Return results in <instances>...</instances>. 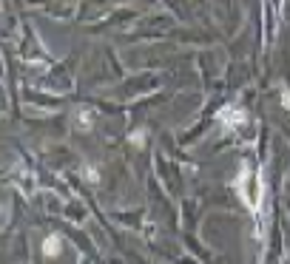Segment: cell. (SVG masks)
<instances>
[{
    "instance_id": "obj_6",
    "label": "cell",
    "mask_w": 290,
    "mask_h": 264,
    "mask_svg": "<svg viewBox=\"0 0 290 264\" xmlns=\"http://www.w3.org/2000/svg\"><path fill=\"white\" fill-rule=\"evenodd\" d=\"M131 142H134V145H139V142H142V131H137V134H131Z\"/></svg>"
},
{
    "instance_id": "obj_2",
    "label": "cell",
    "mask_w": 290,
    "mask_h": 264,
    "mask_svg": "<svg viewBox=\"0 0 290 264\" xmlns=\"http://www.w3.org/2000/svg\"><path fill=\"white\" fill-rule=\"evenodd\" d=\"M74 122H77L80 131H88V128L94 125V114L88 108H77V111H74Z\"/></svg>"
},
{
    "instance_id": "obj_1",
    "label": "cell",
    "mask_w": 290,
    "mask_h": 264,
    "mask_svg": "<svg viewBox=\"0 0 290 264\" xmlns=\"http://www.w3.org/2000/svg\"><path fill=\"white\" fill-rule=\"evenodd\" d=\"M216 119H219L225 128H236V125H245L248 122V111L242 105H225L216 111Z\"/></svg>"
},
{
    "instance_id": "obj_5",
    "label": "cell",
    "mask_w": 290,
    "mask_h": 264,
    "mask_svg": "<svg viewBox=\"0 0 290 264\" xmlns=\"http://www.w3.org/2000/svg\"><path fill=\"white\" fill-rule=\"evenodd\" d=\"M282 105L290 108V85H288V88H282Z\"/></svg>"
},
{
    "instance_id": "obj_4",
    "label": "cell",
    "mask_w": 290,
    "mask_h": 264,
    "mask_svg": "<svg viewBox=\"0 0 290 264\" xmlns=\"http://www.w3.org/2000/svg\"><path fill=\"white\" fill-rule=\"evenodd\" d=\"M80 176L85 179V182H91V185L100 182V171H97V165H83V168H80Z\"/></svg>"
},
{
    "instance_id": "obj_3",
    "label": "cell",
    "mask_w": 290,
    "mask_h": 264,
    "mask_svg": "<svg viewBox=\"0 0 290 264\" xmlns=\"http://www.w3.org/2000/svg\"><path fill=\"white\" fill-rule=\"evenodd\" d=\"M60 250H63L60 236H46V241H43V256H60Z\"/></svg>"
}]
</instances>
